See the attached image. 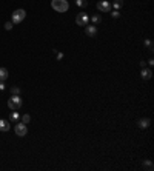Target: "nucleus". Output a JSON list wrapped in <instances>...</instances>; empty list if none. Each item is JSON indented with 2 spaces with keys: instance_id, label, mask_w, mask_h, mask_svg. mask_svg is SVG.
<instances>
[{
  "instance_id": "obj_1",
  "label": "nucleus",
  "mask_w": 154,
  "mask_h": 171,
  "mask_svg": "<svg viewBox=\"0 0 154 171\" xmlns=\"http://www.w3.org/2000/svg\"><path fill=\"white\" fill-rule=\"evenodd\" d=\"M22 103H23V100H22V97L19 94H12L10 97V100H8V106H10V110H12V111H19L22 108Z\"/></svg>"
},
{
  "instance_id": "obj_2",
  "label": "nucleus",
  "mask_w": 154,
  "mask_h": 171,
  "mask_svg": "<svg viewBox=\"0 0 154 171\" xmlns=\"http://www.w3.org/2000/svg\"><path fill=\"white\" fill-rule=\"evenodd\" d=\"M51 6H52V10L57 11V12H66L68 10H70V3H68V0H52Z\"/></svg>"
},
{
  "instance_id": "obj_3",
  "label": "nucleus",
  "mask_w": 154,
  "mask_h": 171,
  "mask_svg": "<svg viewBox=\"0 0 154 171\" xmlns=\"http://www.w3.org/2000/svg\"><path fill=\"white\" fill-rule=\"evenodd\" d=\"M26 17V11L25 10H16L12 12V23H20Z\"/></svg>"
},
{
  "instance_id": "obj_4",
  "label": "nucleus",
  "mask_w": 154,
  "mask_h": 171,
  "mask_svg": "<svg viewBox=\"0 0 154 171\" xmlns=\"http://www.w3.org/2000/svg\"><path fill=\"white\" fill-rule=\"evenodd\" d=\"M14 131H16V136H19V137H23V136H26V133H28V128H26V123H23V122H20V123H16V127H14Z\"/></svg>"
},
{
  "instance_id": "obj_5",
  "label": "nucleus",
  "mask_w": 154,
  "mask_h": 171,
  "mask_svg": "<svg viewBox=\"0 0 154 171\" xmlns=\"http://www.w3.org/2000/svg\"><path fill=\"white\" fill-rule=\"evenodd\" d=\"M88 22H89V17L85 14V12H79L76 17V23L79 25V26H83V25H88Z\"/></svg>"
},
{
  "instance_id": "obj_6",
  "label": "nucleus",
  "mask_w": 154,
  "mask_h": 171,
  "mask_svg": "<svg viewBox=\"0 0 154 171\" xmlns=\"http://www.w3.org/2000/svg\"><path fill=\"white\" fill-rule=\"evenodd\" d=\"M97 10L100 12H110L111 11V5L106 2V0H102V2L97 3Z\"/></svg>"
},
{
  "instance_id": "obj_7",
  "label": "nucleus",
  "mask_w": 154,
  "mask_h": 171,
  "mask_svg": "<svg viewBox=\"0 0 154 171\" xmlns=\"http://www.w3.org/2000/svg\"><path fill=\"white\" fill-rule=\"evenodd\" d=\"M85 33H87L88 37H96V34H97L96 25H85Z\"/></svg>"
},
{
  "instance_id": "obj_8",
  "label": "nucleus",
  "mask_w": 154,
  "mask_h": 171,
  "mask_svg": "<svg viewBox=\"0 0 154 171\" xmlns=\"http://www.w3.org/2000/svg\"><path fill=\"white\" fill-rule=\"evenodd\" d=\"M10 127H11L10 120H6V119H0V131H3V133L10 131Z\"/></svg>"
},
{
  "instance_id": "obj_9",
  "label": "nucleus",
  "mask_w": 154,
  "mask_h": 171,
  "mask_svg": "<svg viewBox=\"0 0 154 171\" xmlns=\"http://www.w3.org/2000/svg\"><path fill=\"white\" fill-rule=\"evenodd\" d=\"M140 76H142V79L143 80H149L153 77V71L151 69H147V68H143L142 69V73H140Z\"/></svg>"
},
{
  "instance_id": "obj_10",
  "label": "nucleus",
  "mask_w": 154,
  "mask_h": 171,
  "mask_svg": "<svg viewBox=\"0 0 154 171\" xmlns=\"http://www.w3.org/2000/svg\"><path fill=\"white\" fill-rule=\"evenodd\" d=\"M149 123H151V120H149V119H140L139 122H137V125H139L140 128H148Z\"/></svg>"
},
{
  "instance_id": "obj_11",
  "label": "nucleus",
  "mask_w": 154,
  "mask_h": 171,
  "mask_svg": "<svg viewBox=\"0 0 154 171\" xmlns=\"http://www.w3.org/2000/svg\"><path fill=\"white\" fill-rule=\"evenodd\" d=\"M8 76H10V73H8L6 68H0V80H2V82H5L8 79Z\"/></svg>"
},
{
  "instance_id": "obj_12",
  "label": "nucleus",
  "mask_w": 154,
  "mask_h": 171,
  "mask_svg": "<svg viewBox=\"0 0 154 171\" xmlns=\"http://www.w3.org/2000/svg\"><path fill=\"white\" fill-rule=\"evenodd\" d=\"M142 165H143V168H145V170H148V171H153V170H154V165H153V162H151V160H143V164H142Z\"/></svg>"
},
{
  "instance_id": "obj_13",
  "label": "nucleus",
  "mask_w": 154,
  "mask_h": 171,
  "mask_svg": "<svg viewBox=\"0 0 154 171\" xmlns=\"http://www.w3.org/2000/svg\"><path fill=\"white\" fill-rule=\"evenodd\" d=\"M143 45H145V46H147V49H148V51H149V52H151V51H153V49H154V45H153V40H149V39H145V42H143Z\"/></svg>"
},
{
  "instance_id": "obj_14",
  "label": "nucleus",
  "mask_w": 154,
  "mask_h": 171,
  "mask_svg": "<svg viewBox=\"0 0 154 171\" xmlns=\"http://www.w3.org/2000/svg\"><path fill=\"white\" fill-rule=\"evenodd\" d=\"M91 22H93L94 25L100 23V22H102V16H100V14H94V16L91 17Z\"/></svg>"
},
{
  "instance_id": "obj_15",
  "label": "nucleus",
  "mask_w": 154,
  "mask_h": 171,
  "mask_svg": "<svg viewBox=\"0 0 154 171\" xmlns=\"http://www.w3.org/2000/svg\"><path fill=\"white\" fill-rule=\"evenodd\" d=\"M19 119H20L19 112H17V111H12V112H11V117H10V120H11V122H19Z\"/></svg>"
},
{
  "instance_id": "obj_16",
  "label": "nucleus",
  "mask_w": 154,
  "mask_h": 171,
  "mask_svg": "<svg viewBox=\"0 0 154 171\" xmlns=\"http://www.w3.org/2000/svg\"><path fill=\"white\" fill-rule=\"evenodd\" d=\"M122 5H123V0H114V3H112V6H114V10H120Z\"/></svg>"
},
{
  "instance_id": "obj_17",
  "label": "nucleus",
  "mask_w": 154,
  "mask_h": 171,
  "mask_svg": "<svg viewBox=\"0 0 154 171\" xmlns=\"http://www.w3.org/2000/svg\"><path fill=\"white\" fill-rule=\"evenodd\" d=\"M76 5L80 6V8H85L88 5V2H87V0H76Z\"/></svg>"
},
{
  "instance_id": "obj_18",
  "label": "nucleus",
  "mask_w": 154,
  "mask_h": 171,
  "mask_svg": "<svg viewBox=\"0 0 154 171\" xmlns=\"http://www.w3.org/2000/svg\"><path fill=\"white\" fill-rule=\"evenodd\" d=\"M29 120H31L29 114H23V116H22V122H23V123H29Z\"/></svg>"
},
{
  "instance_id": "obj_19",
  "label": "nucleus",
  "mask_w": 154,
  "mask_h": 171,
  "mask_svg": "<svg viewBox=\"0 0 154 171\" xmlns=\"http://www.w3.org/2000/svg\"><path fill=\"white\" fill-rule=\"evenodd\" d=\"M111 16L114 17V19H117V17H120V12H119V10H114V11L111 12Z\"/></svg>"
},
{
  "instance_id": "obj_20",
  "label": "nucleus",
  "mask_w": 154,
  "mask_h": 171,
  "mask_svg": "<svg viewBox=\"0 0 154 171\" xmlns=\"http://www.w3.org/2000/svg\"><path fill=\"white\" fill-rule=\"evenodd\" d=\"M12 25H14L12 22H6V23H5V29H8V31L12 29Z\"/></svg>"
},
{
  "instance_id": "obj_21",
  "label": "nucleus",
  "mask_w": 154,
  "mask_h": 171,
  "mask_svg": "<svg viewBox=\"0 0 154 171\" xmlns=\"http://www.w3.org/2000/svg\"><path fill=\"white\" fill-rule=\"evenodd\" d=\"M11 93H12V94H19V93H20V88H19V87H12V88H11Z\"/></svg>"
},
{
  "instance_id": "obj_22",
  "label": "nucleus",
  "mask_w": 154,
  "mask_h": 171,
  "mask_svg": "<svg viewBox=\"0 0 154 171\" xmlns=\"http://www.w3.org/2000/svg\"><path fill=\"white\" fill-rule=\"evenodd\" d=\"M5 89H6L5 82H2V80H0V91H5Z\"/></svg>"
},
{
  "instance_id": "obj_23",
  "label": "nucleus",
  "mask_w": 154,
  "mask_h": 171,
  "mask_svg": "<svg viewBox=\"0 0 154 171\" xmlns=\"http://www.w3.org/2000/svg\"><path fill=\"white\" fill-rule=\"evenodd\" d=\"M60 59H63V54L62 52H57V60H60Z\"/></svg>"
},
{
  "instance_id": "obj_24",
  "label": "nucleus",
  "mask_w": 154,
  "mask_h": 171,
  "mask_svg": "<svg viewBox=\"0 0 154 171\" xmlns=\"http://www.w3.org/2000/svg\"><path fill=\"white\" fill-rule=\"evenodd\" d=\"M140 66H142V68H145V66H147V62H145V60H140Z\"/></svg>"
},
{
  "instance_id": "obj_25",
  "label": "nucleus",
  "mask_w": 154,
  "mask_h": 171,
  "mask_svg": "<svg viewBox=\"0 0 154 171\" xmlns=\"http://www.w3.org/2000/svg\"><path fill=\"white\" fill-rule=\"evenodd\" d=\"M148 63H149V65L153 66V65H154V59H149V60H148Z\"/></svg>"
}]
</instances>
